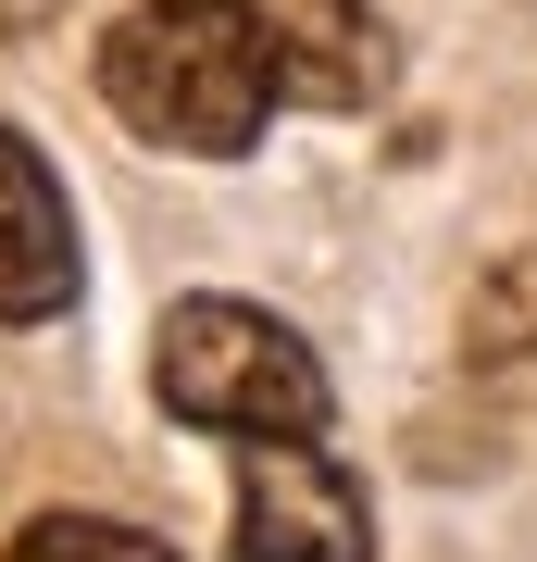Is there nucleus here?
Returning <instances> with one entry per match:
<instances>
[{
    "label": "nucleus",
    "instance_id": "1",
    "mask_svg": "<svg viewBox=\"0 0 537 562\" xmlns=\"http://www.w3.org/2000/svg\"><path fill=\"white\" fill-rule=\"evenodd\" d=\"M100 101L138 125L150 150L188 162H238L262 125H276V63H262L238 0H125L100 25Z\"/></svg>",
    "mask_w": 537,
    "mask_h": 562
},
{
    "label": "nucleus",
    "instance_id": "2",
    "mask_svg": "<svg viewBox=\"0 0 537 562\" xmlns=\"http://www.w3.org/2000/svg\"><path fill=\"white\" fill-rule=\"evenodd\" d=\"M150 387L200 438H325V413H338L300 325L250 313V301H176L150 338Z\"/></svg>",
    "mask_w": 537,
    "mask_h": 562
},
{
    "label": "nucleus",
    "instance_id": "3",
    "mask_svg": "<svg viewBox=\"0 0 537 562\" xmlns=\"http://www.w3.org/2000/svg\"><path fill=\"white\" fill-rule=\"evenodd\" d=\"M238 562H376V501L325 438H238Z\"/></svg>",
    "mask_w": 537,
    "mask_h": 562
},
{
    "label": "nucleus",
    "instance_id": "4",
    "mask_svg": "<svg viewBox=\"0 0 537 562\" xmlns=\"http://www.w3.org/2000/svg\"><path fill=\"white\" fill-rule=\"evenodd\" d=\"M238 13L300 113H376L388 101V13L376 0H238Z\"/></svg>",
    "mask_w": 537,
    "mask_h": 562
},
{
    "label": "nucleus",
    "instance_id": "5",
    "mask_svg": "<svg viewBox=\"0 0 537 562\" xmlns=\"http://www.w3.org/2000/svg\"><path fill=\"white\" fill-rule=\"evenodd\" d=\"M76 313V201L25 125H0V325Z\"/></svg>",
    "mask_w": 537,
    "mask_h": 562
},
{
    "label": "nucleus",
    "instance_id": "6",
    "mask_svg": "<svg viewBox=\"0 0 537 562\" xmlns=\"http://www.w3.org/2000/svg\"><path fill=\"white\" fill-rule=\"evenodd\" d=\"M462 375L537 387V250H513V262L476 288V313H462Z\"/></svg>",
    "mask_w": 537,
    "mask_h": 562
},
{
    "label": "nucleus",
    "instance_id": "7",
    "mask_svg": "<svg viewBox=\"0 0 537 562\" xmlns=\"http://www.w3.org/2000/svg\"><path fill=\"white\" fill-rule=\"evenodd\" d=\"M0 562H176V550L138 538V525H113V513H38Z\"/></svg>",
    "mask_w": 537,
    "mask_h": 562
}]
</instances>
